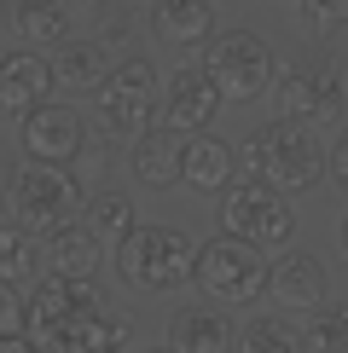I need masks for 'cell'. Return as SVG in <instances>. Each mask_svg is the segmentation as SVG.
I'll return each mask as SVG.
<instances>
[{"mask_svg":"<svg viewBox=\"0 0 348 353\" xmlns=\"http://www.w3.org/2000/svg\"><path fill=\"white\" fill-rule=\"evenodd\" d=\"M226 93L215 87V76L203 64H180L174 76L163 81V105H157V116H163V128H174V134H203V128L221 116Z\"/></svg>","mask_w":348,"mask_h":353,"instance_id":"30bf717a","label":"cell"},{"mask_svg":"<svg viewBox=\"0 0 348 353\" xmlns=\"http://www.w3.org/2000/svg\"><path fill=\"white\" fill-rule=\"evenodd\" d=\"M151 35L168 47H209L221 29L209 0H151Z\"/></svg>","mask_w":348,"mask_h":353,"instance_id":"9a60e30c","label":"cell"},{"mask_svg":"<svg viewBox=\"0 0 348 353\" xmlns=\"http://www.w3.org/2000/svg\"><path fill=\"white\" fill-rule=\"evenodd\" d=\"M203 70L215 76V87L232 99V105H250L255 93H267L279 81V52H273L267 35L255 29H221V35L203 47Z\"/></svg>","mask_w":348,"mask_h":353,"instance_id":"5b68a950","label":"cell"},{"mask_svg":"<svg viewBox=\"0 0 348 353\" xmlns=\"http://www.w3.org/2000/svg\"><path fill=\"white\" fill-rule=\"evenodd\" d=\"M232 353H308V330L284 313H261L238 330V347Z\"/></svg>","mask_w":348,"mask_h":353,"instance_id":"44dd1931","label":"cell"},{"mask_svg":"<svg viewBox=\"0 0 348 353\" xmlns=\"http://www.w3.org/2000/svg\"><path fill=\"white\" fill-rule=\"evenodd\" d=\"M331 180L348 191V122H342V134L331 139Z\"/></svg>","mask_w":348,"mask_h":353,"instance_id":"4316f807","label":"cell"},{"mask_svg":"<svg viewBox=\"0 0 348 353\" xmlns=\"http://www.w3.org/2000/svg\"><path fill=\"white\" fill-rule=\"evenodd\" d=\"M232 168H238V151L215 134H192L186 139V185L192 191H226Z\"/></svg>","mask_w":348,"mask_h":353,"instance_id":"ffe728a7","label":"cell"},{"mask_svg":"<svg viewBox=\"0 0 348 353\" xmlns=\"http://www.w3.org/2000/svg\"><path fill=\"white\" fill-rule=\"evenodd\" d=\"M81 214L105 243H122L128 232H134V203H128V191H93Z\"/></svg>","mask_w":348,"mask_h":353,"instance_id":"7402d4cb","label":"cell"},{"mask_svg":"<svg viewBox=\"0 0 348 353\" xmlns=\"http://www.w3.org/2000/svg\"><path fill=\"white\" fill-rule=\"evenodd\" d=\"M197 296L215 307H250L261 296H273V261L267 249L238 238V232H221V238L197 243V272H192Z\"/></svg>","mask_w":348,"mask_h":353,"instance_id":"3957f363","label":"cell"},{"mask_svg":"<svg viewBox=\"0 0 348 353\" xmlns=\"http://www.w3.org/2000/svg\"><path fill=\"white\" fill-rule=\"evenodd\" d=\"M99 249H105V238H99L87 220H64V226L41 232V261H47V272H58V278H93L99 272Z\"/></svg>","mask_w":348,"mask_h":353,"instance_id":"4fadbf2b","label":"cell"},{"mask_svg":"<svg viewBox=\"0 0 348 353\" xmlns=\"http://www.w3.org/2000/svg\"><path fill=\"white\" fill-rule=\"evenodd\" d=\"M70 6H99V0H70Z\"/></svg>","mask_w":348,"mask_h":353,"instance_id":"4dcf8cb0","label":"cell"},{"mask_svg":"<svg viewBox=\"0 0 348 353\" xmlns=\"http://www.w3.org/2000/svg\"><path fill=\"white\" fill-rule=\"evenodd\" d=\"M81 209H87L81 180L64 163H29L23 157V168L12 174V214H18V226L52 232V226H64V220H76Z\"/></svg>","mask_w":348,"mask_h":353,"instance_id":"8992f818","label":"cell"},{"mask_svg":"<svg viewBox=\"0 0 348 353\" xmlns=\"http://www.w3.org/2000/svg\"><path fill=\"white\" fill-rule=\"evenodd\" d=\"M58 87V70L35 47H18L0 58V116H29L35 105H47Z\"/></svg>","mask_w":348,"mask_h":353,"instance_id":"7c38bea8","label":"cell"},{"mask_svg":"<svg viewBox=\"0 0 348 353\" xmlns=\"http://www.w3.org/2000/svg\"><path fill=\"white\" fill-rule=\"evenodd\" d=\"M157 105H163V93H157V70L145 64V58H122L105 76V87L93 93L105 139H139L145 122L157 116Z\"/></svg>","mask_w":348,"mask_h":353,"instance_id":"ba28073f","label":"cell"},{"mask_svg":"<svg viewBox=\"0 0 348 353\" xmlns=\"http://www.w3.org/2000/svg\"><path fill=\"white\" fill-rule=\"evenodd\" d=\"M168 342L180 353H232L238 347V330L226 325V313L215 301H203V307H180V313H174Z\"/></svg>","mask_w":348,"mask_h":353,"instance_id":"ac0fdd59","label":"cell"},{"mask_svg":"<svg viewBox=\"0 0 348 353\" xmlns=\"http://www.w3.org/2000/svg\"><path fill=\"white\" fill-rule=\"evenodd\" d=\"M6 29L35 52L64 47L70 41V6L64 0H6Z\"/></svg>","mask_w":348,"mask_h":353,"instance_id":"2e32d148","label":"cell"},{"mask_svg":"<svg viewBox=\"0 0 348 353\" xmlns=\"http://www.w3.org/2000/svg\"><path fill=\"white\" fill-rule=\"evenodd\" d=\"M238 157L250 163V174L273 180L279 191H313L331 174V145H319L313 122H290V116H279L261 134H250L238 145Z\"/></svg>","mask_w":348,"mask_h":353,"instance_id":"7a4b0ae2","label":"cell"},{"mask_svg":"<svg viewBox=\"0 0 348 353\" xmlns=\"http://www.w3.org/2000/svg\"><path fill=\"white\" fill-rule=\"evenodd\" d=\"M52 70H58V87L64 93H99L110 76V41H64L52 58Z\"/></svg>","mask_w":348,"mask_h":353,"instance_id":"d6986e66","label":"cell"},{"mask_svg":"<svg viewBox=\"0 0 348 353\" xmlns=\"http://www.w3.org/2000/svg\"><path fill=\"white\" fill-rule=\"evenodd\" d=\"M325 290H331L325 261L308 255V249H290V255L273 261V301L279 307H319Z\"/></svg>","mask_w":348,"mask_h":353,"instance_id":"e0dca14e","label":"cell"},{"mask_svg":"<svg viewBox=\"0 0 348 353\" xmlns=\"http://www.w3.org/2000/svg\"><path fill=\"white\" fill-rule=\"evenodd\" d=\"M296 12L313 29H348V0H296Z\"/></svg>","mask_w":348,"mask_h":353,"instance_id":"d4e9b609","label":"cell"},{"mask_svg":"<svg viewBox=\"0 0 348 353\" xmlns=\"http://www.w3.org/2000/svg\"><path fill=\"white\" fill-rule=\"evenodd\" d=\"M273 105L279 116L290 122H337L342 105H348V87L337 76V64L331 58H296V64L279 70V81H273Z\"/></svg>","mask_w":348,"mask_h":353,"instance_id":"9c48e42d","label":"cell"},{"mask_svg":"<svg viewBox=\"0 0 348 353\" xmlns=\"http://www.w3.org/2000/svg\"><path fill=\"white\" fill-rule=\"evenodd\" d=\"M29 342L35 353H122L134 325L110 313L93 278H41L29 296Z\"/></svg>","mask_w":348,"mask_h":353,"instance_id":"6da1fadb","label":"cell"},{"mask_svg":"<svg viewBox=\"0 0 348 353\" xmlns=\"http://www.w3.org/2000/svg\"><path fill=\"white\" fill-rule=\"evenodd\" d=\"M29 325V301L12 296V284H0V336H12V330H23Z\"/></svg>","mask_w":348,"mask_h":353,"instance_id":"484cf974","label":"cell"},{"mask_svg":"<svg viewBox=\"0 0 348 353\" xmlns=\"http://www.w3.org/2000/svg\"><path fill=\"white\" fill-rule=\"evenodd\" d=\"M186 134L174 128H151V134L134 139V180L145 191H163V185H186Z\"/></svg>","mask_w":348,"mask_h":353,"instance_id":"5bb4252c","label":"cell"},{"mask_svg":"<svg viewBox=\"0 0 348 353\" xmlns=\"http://www.w3.org/2000/svg\"><path fill=\"white\" fill-rule=\"evenodd\" d=\"M0 353H35V342H29V330H12L0 336Z\"/></svg>","mask_w":348,"mask_h":353,"instance_id":"83f0119b","label":"cell"},{"mask_svg":"<svg viewBox=\"0 0 348 353\" xmlns=\"http://www.w3.org/2000/svg\"><path fill=\"white\" fill-rule=\"evenodd\" d=\"M337 243H342V255H348V214H342V226H337Z\"/></svg>","mask_w":348,"mask_h":353,"instance_id":"f1b7e54d","label":"cell"},{"mask_svg":"<svg viewBox=\"0 0 348 353\" xmlns=\"http://www.w3.org/2000/svg\"><path fill=\"white\" fill-rule=\"evenodd\" d=\"M302 330H308V353H348V307L342 301L308 307Z\"/></svg>","mask_w":348,"mask_h":353,"instance_id":"603a6c76","label":"cell"},{"mask_svg":"<svg viewBox=\"0 0 348 353\" xmlns=\"http://www.w3.org/2000/svg\"><path fill=\"white\" fill-rule=\"evenodd\" d=\"M35 272V243L29 226H0V284H23Z\"/></svg>","mask_w":348,"mask_h":353,"instance_id":"cb8c5ba5","label":"cell"},{"mask_svg":"<svg viewBox=\"0 0 348 353\" xmlns=\"http://www.w3.org/2000/svg\"><path fill=\"white\" fill-rule=\"evenodd\" d=\"M87 145V122L70 105H35L29 116H18V151L29 163H76Z\"/></svg>","mask_w":348,"mask_h":353,"instance_id":"8fae6325","label":"cell"},{"mask_svg":"<svg viewBox=\"0 0 348 353\" xmlns=\"http://www.w3.org/2000/svg\"><path fill=\"white\" fill-rule=\"evenodd\" d=\"M221 226L238 232V238H250L261 249H284L290 232H296V214H290V191H279L273 180H232L226 197H221Z\"/></svg>","mask_w":348,"mask_h":353,"instance_id":"52a82bcc","label":"cell"},{"mask_svg":"<svg viewBox=\"0 0 348 353\" xmlns=\"http://www.w3.org/2000/svg\"><path fill=\"white\" fill-rule=\"evenodd\" d=\"M116 272H122V284L145 290V296H163V290L192 284L197 243L186 238L180 226H134L116 243Z\"/></svg>","mask_w":348,"mask_h":353,"instance_id":"277c9868","label":"cell"},{"mask_svg":"<svg viewBox=\"0 0 348 353\" xmlns=\"http://www.w3.org/2000/svg\"><path fill=\"white\" fill-rule=\"evenodd\" d=\"M145 353H180V347H174V342H168V347H145Z\"/></svg>","mask_w":348,"mask_h":353,"instance_id":"f546056e","label":"cell"}]
</instances>
